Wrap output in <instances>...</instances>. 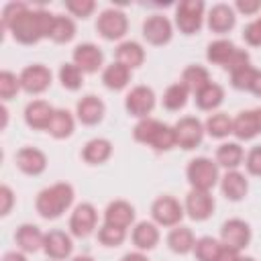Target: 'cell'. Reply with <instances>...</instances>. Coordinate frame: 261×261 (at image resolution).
Wrapping results in <instances>:
<instances>
[{"label":"cell","instance_id":"f5cc1de1","mask_svg":"<svg viewBox=\"0 0 261 261\" xmlns=\"http://www.w3.org/2000/svg\"><path fill=\"white\" fill-rule=\"evenodd\" d=\"M120 261H149V257L143 251H130V253H124Z\"/></svg>","mask_w":261,"mask_h":261},{"label":"cell","instance_id":"6f0895ef","mask_svg":"<svg viewBox=\"0 0 261 261\" xmlns=\"http://www.w3.org/2000/svg\"><path fill=\"white\" fill-rule=\"evenodd\" d=\"M71 261H96L94 257H90V255H75Z\"/></svg>","mask_w":261,"mask_h":261},{"label":"cell","instance_id":"d6986e66","mask_svg":"<svg viewBox=\"0 0 261 261\" xmlns=\"http://www.w3.org/2000/svg\"><path fill=\"white\" fill-rule=\"evenodd\" d=\"M14 163L16 167L24 173V175H31V177H37L41 175L45 169H47V155L37 149V147H20L14 155Z\"/></svg>","mask_w":261,"mask_h":261},{"label":"cell","instance_id":"bcb514c9","mask_svg":"<svg viewBox=\"0 0 261 261\" xmlns=\"http://www.w3.org/2000/svg\"><path fill=\"white\" fill-rule=\"evenodd\" d=\"M245 65H251V55H249L247 49L237 47V49L232 51V55L228 57V61L224 63L222 69H226L228 73H232V71H237V69H241V67H245Z\"/></svg>","mask_w":261,"mask_h":261},{"label":"cell","instance_id":"7dc6e473","mask_svg":"<svg viewBox=\"0 0 261 261\" xmlns=\"http://www.w3.org/2000/svg\"><path fill=\"white\" fill-rule=\"evenodd\" d=\"M243 39L249 47H261V16H257L243 29Z\"/></svg>","mask_w":261,"mask_h":261},{"label":"cell","instance_id":"1f68e13d","mask_svg":"<svg viewBox=\"0 0 261 261\" xmlns=\"http://www.w3.org/2000/svg\"><path fill=\"white\" fill-rule=\"evenodd\" d=\"M179 82L188 88L190 94H198L202 88H206L212 80H210V71L204 67V65H198V63H190L184 67L181 71V77Z\"/></svg>","mask_w":261,"mask_h":261},{"label":"cell","instance_id":"e0dca14e","mask_svg":"<svg viewBox=\"0 0 261 261\" xmlns=\"http://www.w3.org/2000/svg\"><path fill=\"white\" fill-rule=\"evenodd\" d=\"M232 135L237 141H253L255 137L261 135V108H251V110H241L232 118Z\"/></svg>","mask_w":261,"mask_h":261},{"label":"cell","instance_id":"680465c9","mask_svg":"<svg viewBox=\"0 0 261 261\" xmlns=\"http://www.w3.org/2000/svg\"><path fill=\"white\" fill-rule=\"evenodd\" d=\"M239 261H255V259H253V257H247V255H241Z\"/></svg>","mask_w":261,"mask_h":261},{"label":"cell","instance_id":"b9f144b4","mask_svg":"<svg viewBox=\"0 0 261 261\" xmlns=\"http://www.w3.org/2000/svg\"><path fill=\"white\" fill-rule=\"evenodd\" d=\"M22 92L20 88V77L8 69H2L0 71V98L2 102H8L12 98H16V94Z\"/></svg>","mask_w":261,"mask_h":261},{"label":"cell","instance_id":"60d3db41","mask_svg":"<svg viewBox=\"0 0 261 261\" xmlns=\"http://www.w3.org/2000/svg\"><path fill=\"white\" fill-rule=\"evenodd\" d=\"M124 241H126V230L124 228H118V226H112V224H106V222L98 228V243L102 247L116 249Z\"/></svg>","mask_w":261,"mask_h":261},{"label":"cell","instance_id":"ffe728a7","mask_svg":"<svg viewBox=\"0 0 261 261\" xmlns=\"http://www.w3.org/2000/svg\"><path fill=\"white\" fill-rule=\"evenodd\" d=\"M220 194L228 200V202H241L245 200V196L249 194V179L243 171L232 169V171H224V175H220Z\"/></svg>","mask_w":261,"mask_h":261},{"label":"cell","instance_id":"7402d4cb","mask_svg":"<svg viewBox=\"0 0 261 261\" xmlns=\"http://www.w3.org/2000/svg\"><path fill=\"white\" fill-rule=\"evenodd\" d=\"M53 112H55V108L47 100H33V102H29L24 106L22 116H24V122H27L29 128L47 130V126H49V122L53 118Z\"/></svg>","mask_w":261,"mask_h":261},{"label":"cell","instance_id":"277c9868","mask_svg":"<svg viewBox=\"0 0 261 261\" xmlns=\"http://www.w3.org/2000/svg\"><path fill=\"white\" fill-rule=\"evenodd\" d=\"M204 18H206V4L202 0H181L175 6L173 22H175L177 31L186 37L200 33Z\"/></svg>","mask_w":261,"mask_h":261},{"label":"cell","instance_id":"7bdbcfd3","mask_svg":"<svg viewBox=\"0 0 261 261\" xmlns=\"http://www.w3.org/2000/svg\"><path fill=\"white\" fill-rule=\"evenodd\" d=\"M255 73H257V69L253 65H245V67H241V69H237V71L230 73V86L234 90L249 92L251 90V84L255 80Z\"/></svg>","mask_w":261,"mask_h":261},{"label":"cell","instance_id":"52a82bcc","mask_svg":"<svg viewBox=\"0 0 261 261\" xmlns=\"http://www.w3.org/2000/svg\"><path fill=\"white\" fill-rule=\"evenodd\" d=\"M157 104V96L153 92V88L149 86H135L130 88V92L124 96V110L128 116L133 118H149V114L155 110Z\"/></svg>","mask_w":261,"mask_h":261},{"label":"cell","instance_id":"5bb4252c","mask_svg":"<svg viewBox=\"0 0 261 261\" xmlns=\"http://www.w3.org/2000/svg\"><path fill=\"white\" fill-rule=\"evenodd\" d=\"M71 61L84 73H96L104 69V51L96 43H80L71 51Z\"/></svg>","mask_w":261,"mask_h":261},{"label":"cell","instance_id":"5b68a950","mask_svg":"<svg viewBox=\"0 0 261 261\" xmlns=\"http://www.w3.org/2000/svg\"><path fill=\"white\" fill-rule=\"evenodd\" d=\"M186 216V210H184V204H179L177 198L169 196V194H163V196H157L151 204V218L157 226H163V228H173L177 224H181Z\"/></svg>","mask_w":261,"mask_h":261},{"label":"cell","instance_id":"74e56055","mask_svg":"<svg viewBox=\"0 0 261 261\" xmlns=\"http://www.w3.org/2000/svg\"><path fill=\"white\" fill-rule=\"evenodd\" d=\"M161 120H157V118H153V116H149V118H141V120H137V124L133 126V139L137 141V143H141V145H151V141H153V137L157 135V130L161 128Z\"/></svg>","mask_w":261,"mask_h":261},{"label":"cell","instance_id":"d590c367","mask_svg":"<svg viewBox=\"0 0 261 261\" xmlns=\"http://www.w3.org/2000/svg\"><path fill=\"white\" fill-rule=\"evenodd\" d=\"M234 49H237V45L230 39H216V41L208 43V47H206V61L212 65L224 67V63L228 61V57L232 55Z\"/></svg>","mask_w":261,"mask_h":261},{"label":"cell","instance_id":"c3c4849f","mask_svg":"<svg viewBox=\"0 0 261 261\" xmlns=\"http://www.w3.org/2000/svg\"><path fill=\"white\" fill-rule=\"evenodd\" d=\"M27 8H29V4H24V2H8V4L2 8V29L6 31V29L10 27V22H12L16 16H20Z\"/></svg>","mask_w":261,"mask_h":261},{"label":"cell","instance_id":"ab89813d","mask_svg":"<svg viewBox=\"0 0 261 261\" xmlns=\"http://www.w3.org/2000/svg\"><path fill=\"white\" fill-rule=\"evenodd\" d=\"M153 151L157 153H167L171 151L173 147H177V139H175V128L171 124H161V128L157 130V135L153 137L151 145H149Z\"/></svg>","mask_w":261,"mask_h":261},{"label":"cell","instance_id":"f6af8a7d","mask_svg":"<svg viewBox=\"0 0 261 261\" xmlns=\"http://www.w3.org/2000/svg\"><path fill=\"white\" fill-rule=\"evenodd\" d=\"M245 169L249 175L253 177H261V145H255L249 149V153L245 155Z\"/></svg>","mask_w":261,"mask_h":261},{"label":"cell","instance_id":"cb8c5ba5","mask_svg":"<svg viewBox=\"0 0 261 261\" xmlns=\"http://www.w3.org/2000/svg\"><path fill=\"white\" fill-rule=\"evenodd\" d=\"M135 216H137L135 206L126 200H112L104 210V222L124 230L135 224Z\"/></svg>","mask_w":261,"mask_h":261},{"label":"cell","instance_id":"2e32d148","mask_svg":"<svg viewBox=\"0 0 261 261\" xmlns=\"http://www.w3.org/2000/svg\"><path fill=\"white\" fill-rule=\"evenodd\" d=\"M43 251L51 261H67L73 253L71 234L65 232V230H59V228H53V230L45 232Z\"/></svg>","mask_w":261,"mask_h":261},{"label":"cell","instance_id":"ba28073f","mask_svg":"<svg viewBox=\"0 0 261 261\" xmlns=\"http://www.w3.org/2000/svg\"><path fill=\"white\" fill-rule=\"evenodd\" d=\"M18 77H20L22 92L29 96H39V94L47 92L51 88V82H53L51 69L43 63H31V65L22 67Z\"/></svg>","mask_w":261,"mask_h":261},{"label":"cell","instance_id":"8d00e7d4","mask_svg":"<svg viewBox=\"0 0 261 261\" xmlns=\"http://www.w3.org/2000/svg\"><path fill=\"white\" fill-rule=\"evenodd\" d=\"M84 75H86V73H84L73 61L63 63V65L59 67V71H57V77H59L61 86H63L67 92H77V90L84 86Z\"/></svg>","mask_w":261,"mask_h":261},{"label":"cell","instance_id":"681fc988","mask_svg":"<svg viewBox=\"0 0 261 261\" xmlns=\"http://www.w3.org/2000/svg\"><path fill=\"white\" fill-rule=\"evenodd\" d=\"M14 202H16V196H14L12 188L2 184L0 186V216H8L14 208Z\"/></svg>","mask_w":261,"mask_h":261},{"label":"cell","instance_id":"603a6c76","mask_svg":"<svg viewBox=\"0 0 261 261\" xmlns=\"http://www.w3.org/2000/svg\"><path fill=\"white\" fill-rule=\"evenodd\" d=\"M14 243L18 247V251L22 253H37L43 249V243H45V232L37 226V224H31V222H22L20 226H16L14 230Z\"/></svg>","mask_w":261,"mask_h":261},{"label":"cell","instance_id":"4dcf8cb0","mask_svg":"<svg viewBox=\"0 0 261 261\" xmlns=\"http://www.w3.org/2000/svg\"><path fill=\"white\" fill-rule=\"evenodd\" d=\"M75 120H77V118H75L67 108H55L53 118H51V122H49V126H47V133H49L53 139H57V141L69 139V137L73 135V130H75Z\"/></svg>","mask_w":261,"mask_h":261},{"label":"cell","instance_id":"f35d334b","mask_svg":"<svg viewBox=\"0 0 261 261\" xmlns=\"http://www.w3.org/2000/svg\"><path fill=\"white\" fill-rule=\"evenodd\" d=\"M220 239H214V237H200L196 239V247H194V257L196 261H216L218 253H220Z\"/></svg>","mask_w":261,"mask_h":261},{"label":"cell","instance_id":"9f6ffc18","mask_svg":"<svg viewBox=\"0 0 261 261\" xmlns=\"http://www.w3.org/2000/svg\"><path fill=\"white\" fill-rule=\"evenodd\" d=\"M6 124H8V108L2 106V128H6Z\"/></svg>","mask_w":261,"mask_h":261},{"label":"cell","instance_id":"11a10c76","mask_svg":"<svg viewBox=\"0 0 261 261\" xmlns=\"http://www.w3.org/2000/svg\"><path fill=\"white\" fill-rule=\"evenodd\" d=\"M253 96H257V98H261V69H257V73H255V80H253V84H251V90H249Z\"/></svg>","mask_w":261,"mask_h":261},{"label":"cell","instance_id":"8992f818","mask_svg":"<svg viewBox=\"0 0 261 261\" xmlns=\"http://www.w3.org/2000/svg\"><path fill=\"white\" fill-rule=\"evenodd\" d=\"M96 31L104 41H120L128 33V18L120 8H104L96 18Z\"/></svg>","mask_w":261,"mask_h":261},{"label":"cell","instance_id":"f546056e","mask_svg":"<svg viewBox=\"0 0 261 261\" xmlns=\"http://www.w3.org/2000/svg\"><path fill=\"white\" fill-rule=\"evenodd\" d=\"M194 102H196V108L202 112H218L220 104L224 102V88L216 82H210L206 88L194 94Z\"/></svg>","mask_w":261,"mask_h":261},{"label":"cell","instance_id":"83f0119b","mask_svg":"<svg viewBox=\"0 0 261 261\" xmlns=\"http://www.w3.org/2000/svg\"><path fill=\"white\" fill-rule=\"evenodd\" d=\"M112 143L104 137H94L82 147V159L88 165H102L112 157Z\"/></svg>","mask_w":261,"mask_h":261},{"label":"cell","instance_id":"4316f807","mask_svg":"<svg viewBox=\"0 0 261 261\" xmlns=\"http://www.w3.org/2000/svg\"><path fill=\"white\" fill-rule=\"evenodd\" d=\"M130 77H133V69H128L126 65H122L118 61L108 63L102 69V84L110 92H122L130 84Z\"/></svg>","mask_w":261,"mask_h":261},{"label":"cell","instance_id":"9a60e30c","mask_svg":"<svg viewBox=\"0 0 261 261\" xmlns=\"http://www.w3.org/2000/svg\"><path fill=\"white\" fill-rule=\"evenodd\" d=\"M104 114H106V104L96 94H86L75 104V118L84 126H96V124H100L104 120Z\"/></svg>","mask_w":261,"mask_h":261},{"label":"cell","instance_id":"7c38bea8","mask_svg":"<svg viewBox=\"0 0 261 261\" xmlns=\"http://www.w3.org/2000/svg\"><path fill=\"white\" fill-rule=\"evenodd\" d=\"M143 39L153 47H163L173 39V22L165 14H151L141 27Z\"/></svg>","mask_w":261,"mask_h":261},{"label":"cell","instance_id":"30bf717a","mask_svg":"<svg viewBox=\"0 0 261 261\" xmlns=\"http://www.w3.org/2000/svg\"><path fill=\"white\" fill-rule=\"evenodd\" d=\"M175 139H177V147L184 149V151H192L196 147L202 145L204 141V122L196 116H181L175 124Z\"/></svg>","mask_w":261,"mask_h":261},{"label":"cell","instance_id":"44dd1931","mask_svg":"<svg viewBox=\"0 0 261 261\" xmlns=\"http://www.w3.org/2000/svg\"><path fill=\"white\" fill-rule=\"evenodd\" d=\"M159 239H161V232L153 220H139L133 224L130 241H133L137 251H143V253L153 251L159 245Z\"/></svg>","mask_w":261,"mask_h":261},{"label":"cell","instance_id":"3957f363","mask_svg":"<svg viewBox=\"0 0 261 261\" xmlns=\"http://www.w3.org/2000/svg\"><path fill=\"white\" fill-rule=\"evenodd\" d=\"M186 179L192 190L212 192L220 181V167L210 157H194L188 161Z\"/></svg>","mask_w":261,"mask_h":261},{"label":"cell","instance_id":"db71d44e","mask_svg":"<svg viewBox=\"0 0 261 261\" xmlns=\"http://www.w3.org/2000/svg\"><path fill=\"white\" fill-rule=\"evenodd\" d=\"M2 261H27V253L22 251H8L2 255Z\"/></svg>","mask_w":261,"mask_h":261},{"label":"cell","instance_id":"4fadbf2b","mask_svg":"<svg viewBox=\"0 0 261 261\" xmlns=\"http://www.w3.org/2000/svg\"><path fill=\"white\" fill-rule=\"evenodd\" d=\"M184 210H186V216H190L192 220L204 222L214 214L216 200H214L212 192H202V190L190 188V192L186 194V200H184Z\"/></svg>","mask_w":261,"mask_h":261},{"label":"cell","instance_id":"484cf974","mask_svg":"<svg viewBox=\"0 0 261 261\" xmlns=\"http://www.w3.org/2000/svg\"><path fill=\"white\" fill-rule=\"evenodd\" d=\"M165 243H167V247H169L171 253H175V255H188L196 247V234H194V230L190 226L177 224V226L169 228Z\"/></svg>","mask_w":261,"mask_h":261},{"label":"cell","instance_id":"e575fe53","mask_svg":"<svg viewBox=\"0 0 261 261\" xmlns=\"http://www.w3.org/2000/svg\"><path fill=\"white\" fill-rule=\"evenodd\" d=\"M188 98H190L188 88H186L181 82H175V84H171V86L165 88L163 98H161V104H163V108L169 110V112H179V110L188 104Z\"/></svg>","mask_w":261,"mask_h":261},{"label":"cell","instance_id":"9c48e42d","mask_svg":"<svg viewBox=\"0 0 261 261\" xmlns=\"http://www.w3.org/2000/svg\"><path fill=\"white\" fill-rule=\"evenodd\" d=\"M98 226V210L90 202L77 204L69 214V234L75 239H88Z\"/></svg>","mask_w":261,"mask_h":261},{"label":"cell","instance_id":"d4e9b609","mask_svg":"<svg viewBox=\"0 0 261 261\" xmlns=\"http://www.w3.org/2000/svg\"><path fill=\"white\" fill-rule=\"evenodd\" d=\"M214 161L218 163V167H222L226 171L239 169L245 163V149L241 147L239 141H224L216 147Z\"/></svg>","mask_w":261,"mask_h":261},{"label":"cell","instance_id":"836d02e7","mask_svg":"<svg viewBox=\"0 0 261 261\" xmlns=\"http://www.w3.org/2000/svg\"><path fill=\"white\" fill-rule=\"evenodd\" d=\"M204 130L208 137L222 141L232 135V118L226 112H212L204 122Z\"/></svg>","mask_w":261,"mask_h":261},{"label":"cell","instance_id":"ac0fdd59","mask_svg":"<svg viewBox=\"0 0 261 261\" xmlns=\"http://www.w3.org/2000/svg\"><path fill=\"white\" fill-rule=\"evenodd\" d=\"M206 24H208L210 33H214V35L230 33L237 24V12H234L232 4H224V2L214 4L206 12Z\"/></svg>","mask_w":261,"mask_h":261},{"label":"cell","instance_id":"8fae6325","mask_svg":"<svg viewBox=\"0 0 261 261\" xmlns=\"http://www.w3.org/2000/svg\"><path fill=\"white\" fill-rule=\"evenodd\" d=\"M253 239V230L251 224L243 218H228L222 222L220 226V243L234 249V251H243L249 247Z\"/></svg>","mask_w":261,"mask_h":261},{"label":"cell","instance_id":"6da1fadb","mask_svg":"<svg viewBox=\"0 0 261 261\" xmlns=\"http://www.w3.org/2000/svg\"><path fill=\"white\" fill-rule=\"evenodd\" d=\"M55 14L43 8H27L20 16H16L6 29L12 39L20 45H37L43 39H49Z\"/></svg>","mask_w":261,"mask_h":261},{"label":"cell","instance_id":"f1b7e54d","mask_svg":"<svg viewBox=\"0 0 261 261\" xmlns=\"http://www.w3.org/2000/svg\"><path fill=\"white\" fill-rule=\"evenodd\" d=\"M145 49L139 41H122L114 49V61L126 65L128 69H137L145 63Z\"/></svg>","mask_w":261,"mask_h":261},{"label":"cell","instance_id":"816d5d0a","mask_svg":"<svg viewBox=\"0 0 261 261\" xmlns=\"http://www.w3.org/2000/svg\"><path fill=\"white\" fill-rule=\"evenodd\" d=\"M239 259H241V251H234L226 245L220 247V253L216 257V261H239Z\"/></svg>","mask_w":261,"mask_h":261},{"label":"cell","instance_id":"ee69618b","mask_svg":"<svg viewBox=\"0 0 261 261\" xmlns=\"http://www.w3.org/2000/svg\"><path fill=\"white\" fill-rule=\"evenodd\" d=\"M65 10L69 12V16L75 18H90L96 10V2L94 0H65Z\"/></svg>","mask_w":261,"mask_h":261},{"label":"cell","instance_id":"f907efd6","mask_svg":"<svg viewBox=\"0 0 261 261\" xmlns=\"http://www.w3.org/2000/svg\"><path fill=\"white\" fill-rule=\"evenodd\" d=\"M234 12L245 14V16H255L261 10V0H237L232 4Z\"/></svg>","mask_w":261,"mask_h":261},{"label":"cell","instance_id":"d6a6232c","mask_svg":"<svg viewBox=\"0 0 261 261\" xmlns=\"http://www.w3.org/2000/svg\"><path fill=\"white\" fill-rule=\"evenodd\" d=\"M77 29H75V20L67 14H55V20H53V27H51V35L49 39L57 45H65L69 41H73Z\"/></svg>","mask_w":261,"mask_h":261},{"label":"cell","instance_id":"7a4b0ae2","mask_svg":"<svg viewBox=\"0 0 261 261\" xmlns=\"http://www.w3.org/2000/svg\"><path fill=\"white\" fill-rule=\"evenodd\" d=\"M75 190L67 181H57L47 188H43L35 198V210L45 220H57L61 218L73 204Z\"/></svg>","mask_w":261,"mask_h":261}]
</instances>
